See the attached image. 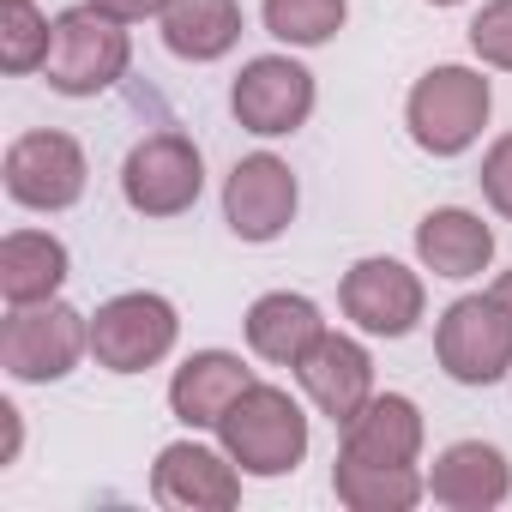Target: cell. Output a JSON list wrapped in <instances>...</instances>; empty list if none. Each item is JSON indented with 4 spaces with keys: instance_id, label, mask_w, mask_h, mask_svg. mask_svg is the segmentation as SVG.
Masks as SVG:
<instances>
[{
    "instance_id": "cell-16",
    "label": "cell",
    "mask_w": 512,
    "mask_h": 512,
    "mask_svg": "<svg viewBox=\"0 0 512 512\" xmlns=\"http://www.w3.org/2000/svg\"><path fill=\"white\" fill-rule=\"evenodd\" d=\"M416 260L434 278H452V284L482 278L488 260H494V229L464 205H440V211H428L416 223Z\"/></svg>"
},
{
    "instance_id": "cell-24",
    "label": "cell",
    "mask_w": 512,
    "mask_h": 512,
    "mask_svg": "<svg viewBox=\"0 0 512 512\" xmlns=\"http://www.w3.org/2000/svg\"><path fill=\"white\" fill-rule=\"evenodd\" d=\"M470 49H476V61L512 73V0H488L470 19Z\"/></svg>"
},
{
    "instance_id": "cell-27",
    "label": "cell",
    "mask_w": 512,
    "mask_h": 512,
    "mask_svg": "<svg viewBox=\"0 0 512 512\" xmlns=\"http://www.w3.org/2000/svg\"><path fill=\"white\" fill-rule=\"evenodd\" d=\"M0 422H7V464L19 458V440H25V428H19V410L13 404H0Z\"/></svg>"
},
{
    "instance_id": "cell-22",
    "label": "cell",
    "mask_w": 512,
    "mask_h": 512,
    "mask_svg": "<svg viewBox=\"0 0 512 512\" xmlns=\"http://www.w3.org/2000/svg\"><path fill=\"white\" fill-rule=\"evenodd\" d=\"M260 19H266V31H272L278 43H290V49H320V43H332V37L344 31L350 0H266Z\"/></svg>"
},
{
    "instance_id": "cell-21",
    "label": "cell",
    "mask_w": 512,
    "mask_h": 512,
    "mask_svg": "<svg viewBox=\"0 0 512 512\" xmlns=\"http://www.w3.org/2000/svg\"><path fill=\"white\" fill-rule=\"evenodd\" d=\"M332 494L350 512H410L428 494V476L416 464H368V458H344L332 464Z\"/></svg>"
},
{
    "instance_id": "cell-8",
    "label": "cell",
    "mask_w": 512,
    "mask_h": 512,
    "mask_svg": "<svg viewBox=\"0 0 512 512\" xmlns=\"http://www.w3.org/2000/svg\"><path fill=\"white\" fill-rule=\"evenodd\" d=\"M229 109L247 133L284 139V133L308 127V115H314V73L290 55H253L229 85Z\"/></svg>"
},
{
    "instance_id": "cell-1",
    "label": "cell",
    "mask_w": 512,
    "mask_h": 512,
    "mask_svg": "<svg viewBox=\"0 0 512 512\" xmlns=\"http://www.w3.org/2000/svg\"><path fill=\"white\" fill-rule=\"evenodd\" d=\"M217 446L241 464V476H290L308 458V416L284 386L253 380L217 422Z\"/></svg>"
},
{
    "instance_id": "cell-20",
    "label": "cell",
    "mask_w": 512,
    "mask_h": 512,
    "mask_svg": "<svg viewBox=\"0 0 512 512\" xmlns=\"http://www.w3.org/2000/svg\"><path fill=\"white\" fill-rule=\"evenodd\" d=\"M163 49L175 61H223L241 43V0H169L163 7Z\"/></svg>"
},
{
    "instance_id": "cell-25",
    "label": "cell",
    "mask_w": 512,
    "mask_h": 512,
    "mask_svg": "<svg viewBox=\"0 0 512 512\" xmlns=\"http://www.w3.org/2000/svg\"><path fill=\"white\" fill-rule=\"evenodd\" d=\"M482 199L500 211V217H512V133H500L494 145H488V157H482Z\"/></svg>"
},
{
    "instance_id": "cell-19",
    "label": "cell",
    "mask_w": 512,
    "mask_h": 512,
    "mask_svg": "<svg viewBox=\"0 0 512 512\" xmlns=\"http://www.w3.org/2000/svg\"><path fill=\"white\" fill-rule=\"evenodd\" d=\"M67 284V241L49 229H13L0 241V296L7 308H31V302H55V290Z\"/></svg>"
},
{
    "instance_id": "cell-11",
    "label": "cell",
    "mask_w": 512,
    "mask_h": 512,
    "mask_svg": "<svg viewBox=\"0 0 512 512\" xmlns=\"http://www.w3.org/2000/svg\"><path fill=\"white\" fill-rule=\"evenodd\" d=\"M85 175L91 169H85V151H79L73 133L43 127V133H25V139L7 145V193L25 211H67V205H79Z\"/></svg>"
},
{
    "instance_id": "cell-5",
    "label": "cell",
    "mask_w": 512,
    "mask_h": 512,
    "mask_svg": "<svg viewBox=\"0 0 512 512\" xmlns=\"http://www.w3.org/2000/svg\"><path fill=\"white\" fill-rule=\"evenodd\" d=\"M181 338V314L169 296L157 290H127V296H109L97 314H91V356L97 368L109 374H145L157 368Z\"/></svg>"
},
{
    "instance_id": "cell-7",
    "label": "cell",
    "mask_w": 512,
    "mask_h": 512,
    "mask_svg": "<svg viewBox=\"0 0 512 512\" xmlns=\"http://www.w3.org/2000/svg\"><path fill=\"white\" fill-rule=\"evenodd\" d=\"M199 187H205V157L187 133H151L121 163V199L139 217H181L199 205Z\"/></svg>"
},
{
    "instance_id": "cell-17",
    "label": "cell",
    "mask_w": 512,
    "mask_h": 512,
    "mask_svg": "<svg viewBox=\"0 0 512 512\" xmlns=\"http://www.w3.org/2000/svg\"><path fill=\"white\" fill-rule=\"evenodd\" d=\"M344 458L368 464H416L422 458V410L404 392H374L350 422H344Z\"/></svg>"
},
{
    "instance_id": "cell-28",
    "label": "cell",
    "mask_w": 512,
    "mask_h": 512,
    "mask_svg": "<svg viewBox=\"0 0 512 512\" xmlns=\"http://www.w3.org/2000/svg\"><path fill=\"white\" fill-rule=\"evenodd\" d=\"M494 302L512 314V272H500V278H494Z\"/></svg>"
},
{
    "instance_id": "cell-2",
    "label": "cell",
    "mask_w": 512,
    "mask_h": 512,
    "mask_svg": "<svg viewBox=\"0 0 512 512\" xmlns=\"http://www.w3.org/2000/svg\"><path fill=\"white\" fill-rule=\"evenodd\" d=\"M488 109H494V91H488V79L476 67H428L410 85L404 127L428 157H458V151H470L482 139Z\"/></svg>"
},
{
    "instance_id": "cell-3",
    "label": "cell",
    "mask_w": 512,
    "mask_h": 512,
    "mask_svg": "<svg viewBox=\"0 0 512 512\" xmlns=\"http://www.w3.org/2000/svg\"><path fill=\"white\" fill-rule=\"evenodd\" d=\"M85 356H91V314H79L67 302L13 308L7 326H0V368H7L19 386L67 380Z\"/></svg>"
},
{
    "instance_id": "cell-23",
    "label": "cell",
    "mask_w": 512,
    "mask_h": 512,
    "mask_svg": "<svg viewBox=\"0 0 512 512\" xmlns=\"http://www.w3.org/2000/svg\"><path fill=\"white\" fill-rule=\"evenodd\" d=\"M49 43H55V19H43L31 0H0V67L13 79L37 73L49 61Z\"/></svg>"
},
{
    "instance_id": "cell-6",
    "label": "cell",
    "mask_w": 512,
    "mask_h": 512,
    "mask_svg": "<svg viewBox=\"0 0 512 512\" xmlns=\"http://www.w3.org/2000/svg\"><path fill=\"white\" fill-rule=\"evenodd\" d=\"M434 356L458 386H494L512 368V314L488 296H458L434 326Z\"/></svg>"
},
{
    "instance_id": "cell-4",
    "label": "cell",
    "mask_w": 512,
    "mask_h": 512,
    "mask_svg": "<svg viewBox=\"0 0 512 512\" xmlns=\"http://www.w3.org/2000/svg\"><path fill=\"white\" fill-rule=\"evenodd\" d=\"M127 61H133L127 25L85 0V7H67L55 19V43H49L43 73H49V91H61V97H97V91L121 85Z\"/></svg>"
},
{
    "instance_id": "cell-9",
    "label": "cell",
    "mask_w": 512,
    "mask_h": 512,
    "mask_svg": "<svg viewBox=\"0 0 512 512\" xmlns=\"http://www.w3.org/2000/svg\"><path fill=\"white\" fill-rule=\"evenodd\" d=\"M338 302H344V320H356L368 338H410L422 326V308H428V290L410 266L386 260H356L338 284Z\"/></svg>"
},
{
    "instance_id": "cell-13",
    "label": "cell",
    "mask_w": 512,
    "mask_h": 512,
    "mask_svg": "<svg viewBox=\"0 0 512 512\" xmlns=\"http://www.w3.org/2000/svg\"><path fill=\"white\" fill-rule=\"evenodd\" d=\"M296 380H302V392L314 398V410L344 428V422L374 398V356H368L356 338H344V332L326 326L320 344L296 362Z\"/></svg>"
},
{
    "instance_id": "cell-10",
    "label": "cell",
    "mask_w": 512,
    "mask_h": 512,
    "mask_svg": "<svg viewBox=\"0 0 512 512\" xmlns=\"http://www.w3.org/2000/svg\"><path fill=\"white\" fill-rule=\"evenodd\" d=\"M296 205H302V187H296L290 163L272 151L241 157L223 181V223L241 241H278L296 223Z\"/></svg>"
},
{
    "instance_id": "cell-26",
    "label": "cell",
    "mask_w": 512,
    "mask_h": 512,
    "mask_svg": "<svg viewBox=\"0 0 512 512\" xmlns=\"http://www.w3.org/2000/svg\"><path fill=\"white\" fill-rule=\"evenodd\" d=\"M91 7H103V13L121 19V25H145V19H163L169 0H91Z\"/></svg>"
},
{
    "instance_id": "cell-15",
    "label": "cell",
    "mask_w": 512,
    "mask_h": 512,
    "mask_svg": "<svg viewBox=\"0 0 512 512\" xmlns=\"http://www.w3.org/2000/svg\"><path fill=\"white\" fill-rule=\"evenodd\" d=\"M247 386H253V368H247L241 356H229V350H193V356L175 368V380H169V410H175V422H187V428H217L223 410H229Z\"/></svg>"
},
{
    "instance_id": "cell-12",
    "label": "cell",
    "mask_w": 512,
    "mask_h": 512,
    "mask_svg": "<svg viewBox=\"0 0 512 512\" xmlns=\"http://www.w3.org/2000/svg\"><path fill=\"white\" fill-rule=\"evenodd\" d=\"M151 494L169 512H229L241 500V464L199 440H169L151 464Z\"/></svg>"
},
{
    "instance_id": "cell-29",
    "label": "cell",
    "mask_w": 512,
    "mask_h": 512,
    "mask_svg": "<svg viewBox=\"0 0 512 512\" xmlns=\"http://www.w3.org/2000/svg\"><path fill=\"white\" fill-rule=\"evenodd\" d=\"M428 7H458V0H428Z\"/></svg>"
},
{
    "instance_id": "cell-14",
    "label": "cell",
    "mask_w": 512,
    "mask_h": 512,
    "mask_svg": "<svg viewBox=\"0 0 512 512\" xmlns=\"http://www.w3.org/2000/svg\"><path fill=\"white\" fill-rule=\"evenodd\" d=\"M428 494L446 506V512H494L506 494H512V464L500 446L488 440H458L434 458L428 470Z\"/></svg>"
},
{
    "instance_id": "cell-18",
    "label": "cell",
    "mask_w": 512,
    "mask_h": 512,
    "mask_svg": "<svg viewBox=\"0 0 512 512\" xmlns=\"http://www.w3.org/2000/svg\"><path fill=\"white\" fill-rule=\"evenodd\" d=\"M247 350L260 356V362H278V368H296L314 344H320V332H326V320H320V308L308 302V296H296V290H272V296H260L247 308Z\"/></svg>"
}]
</instances>
